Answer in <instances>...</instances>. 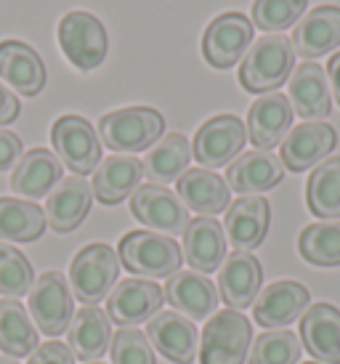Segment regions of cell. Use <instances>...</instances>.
<instances>
[{"label":"cell","mask_w":340,"mask_h":364,"mask_svg":"<svg viewBox=\"0 0 340 364\" xmlns=\"http://www.w3.org/2000/svg\"><path fill=\"white\" fill-rule=\"evenodd\" d=\"M309 304L311 295L303 284L292 279H280V282L266 284L258 293L253 304V316L266 330H285L287 324L306 314Z\"/></svg>","instance_id":"14"},{"label":"cell","mask_w":340,"mask_h":364,"mask_svg":"<svg viewBox=\"0 0 340 364\" xmlns=\"http://www.w3.org/2000/svg\"><path fill=\"white\" fill-rule=\"evenodd\" d=\"M292 104L285 93H263L255 99L248 112V139L255 149L269 152L277 144L285 141V136L290 133L292 125Z\"/></svg>","instance_id":"16"},{"label":"cell","mask_w":340,"mask_h":364,"mask_svg":"<svg viewBox=\"0 0 340 364\" xmlns=\"http://www.w3.org/2000/svg\"><path fill=\"white\" fill-rule=\"evenodd\" d=\"M120 261L122 266L141 277H173L184 263V253L176 240H170L168 234L154 232H128L120 240Z\"/></svg>","instance_id":"4"},{"label":"cell","mask_w":340,"mask_h":364,"mask_svg":"<svg viewBox=\"0 0 340 364\" xmlns=\"http://www.w3.org/2000/svg\"><path fill=\"white\" fill-rule=\"evenodd\" d=\"M306 205L317 218H340V157H327L311 171Z\"/></svg>","instance_id":"34"},{"label":"cell","mask_w":340,"mask_h":364,"mask_svg":"<svg viewBox=\"0 0 340 364\" xmlns=\"http://www.w3.org/2000/svg\"><path fill=\"white\" fill-rule=\"evenodd\" d=\"M290 104L306 122L330 117L332 99L327 72L317 61H303L290 75Z\"/></svg>","instance_id":"23"},{"label":"cell","mask_w":340,"mask_h":364,"mask_svg":"<svg viewBox=\"0 0 340 364\" xmlns=\"http://www.w3.org/2000/svg\"><path fill=\"white\" fill-rule=\"evenodd\" d=\"M117 274H120V258L110 245H85L70 266L72 295L80 304L96 306L112 293V287L117 282Z\"/></svg>","instance_id":"5"},{"label":"cell","mask_w":340,"mask_h":364,"mask_svg":"<svg viewBox=\"0 0 340 364\" xmlns=\"http://www.w3.org/2000/svg\"><path fill=\"white\" fill-rule=\"evenodd\" d=\"M0 364H19L14 356H0Z\"/></svg>","instance_id":"44"},{"label":"cell","mask_w":340,"mask_h":364,"mask_svg":"<svg viewBox=\"0 0 340 364\" xmlns=\"http://www.w3.org/2000/svg\"><path fill=\"white\" fill-rule=\"evenodd\" d=\"M46 213L35 203L0 197V240L11 242H35L46 232Z\"/></svg>","instance_id":"33"},{"label":"cell","mask_w":340,"mask_h":364,"mask_svg":"<svg viewBox=\"0 0 340 364\" xmlns=\"http://www.w3.org/2000/svg\"><path fill=\"white\" fill-rule=\"evenodd\" d=\"M300 341L317 362L340 364V309L311 304L300 319Z\"/></svg>","instance_id":"21"},{"label":"cell","mask_w":340,"mask_h":364,"mask_svg":"<svg viewBox=\"0 0 340 364\" xmlns=\"http://www.w3.org/2000/svg\"><path fill=\"white\" fill-rule=\"evenodd\" d=\"M147 338L173 364H191L197 359V327L191 324V319L176 311L154 314L147 324Z\"/></svg>","instance_id":"17"},{"label":"cell","mask_w":340,"mask_h":364,"mask_svg":"<svg viewBox=\"0 0 340 364\" xmlns=\"http://www.w3.org/2000/svg\"><path fill=\"white\" fill-rule=\"evenodd\" d=\"M41 346L38 327L30 311L16 298L0 301V351L9 356H30Z\"/></svg>","instance_id":"32"},{"label":"cell","mask_w":340,"mask_h":364,"mask_svg":"<svg viewBox=\"0 0 340 364\" xmlns=\"http://www.w3.org/2000/svg\"><path fill=\"white\" fill-rule=\"evenodd\" d=\"M253 346V324L242 311L223 309L205 324L200 364H245Z\"/></svg>","instance_id":"3"},{"label":"cell","mask_w":340,"mask_h":364,"mask_svg":"<svg viewBox=\"0 0 340 364\" xmlns=\"http://www.w3.org/2000/svg\"><path fill=\"white\" fill-rule=\"evenodd\" d=\"M112 343V319L99 306H83L72 316V324L67 330V346L80 362H93L107 354Z\"/></svg>","instance_id":"28"},{"label":"cell","mask_w":340,"mask_h":364,"mask_svg":"<svg viewBox=\"0 0 340 364\" xmlns=\"http://www.w3.org/2000/svg\"><path fill=\"white\" fill-rule=\"evenodd\" d=\"M0 80L21 96H38L46 88L48 72L38 51L21 41H0Z\"/></svg>","instance_id":"20"},{"label":"cell","mask_w":340,"mask_h":364,"mask_svg":"<svg viewBox=\"0 0 340 364\" xmlns=\"http://www.w3.org/2000/svg\"><path fill=\"white\" fill-rule=\"evenodd\" d=\"M110 348L112 364H157L149 338L133 327H122L120 333L112 338Z\"/></svg>","instance_id":"39"},{"label":"cell","mask_w":340,"mask_h":364,"mask_svg":"<svg viewBox=\"0 0 340 364\" xmlns=\"http://www.w3.org/2000/svg\"><path fill=\"white\" fill-rule=\"evenodd\" d=\"M226 258V234L213 215L191 218L186 232H184V261L189 263L194 272L211 274L221 269Z\"/></svg>","instance_id":"24"},{"label":"cell","mask_w":340,"mask_h":364,"mask_svg":"<svg viewBox=\"0 0 340 364\" xmlns=\"http://www.w3.org/2000/svg\"><path fill=\"white\" fill-rule=\"evenodd\" d=\"M335 144H338V133L332 125L322 120L303 122L285 136L280 160L287 171L303 173L309 171L311 165H319L322 160H327L335 149Z\"/></svg>","instance_id":"12"},{"label":"cell","mask_w":340,"mask_h":364,"mask_svg":"<svg viewBox=\"0 0 340 364\" xmlns=\"http://www.w3.org/2000/svg\"><path fill=\"white\" fill-rule=\"evenodd\" d=\"M303 343L292 330H266L255 338L248 354V364H298Z\"/></svg>","instance_id":"36"},{"label":"cell","mask_w":340,"mask_h":364,"mask_svg":"<svg viewBox=\"0 0 340 364\" xmlns=\"http://www.w3.org/2000/svg\"><path fill=\"white\" fill-rule=\"evenodd\" d=\"M130 213L136 221L168 234V237L184 234L189 226V213L179 200V194H173L170 189L157 186V183H144L130 194Z\"/></svg>","instance_id":"11"},{"label":"cell","mask_w":340,"mask_h":364,"mask_svg":"<svg viewBox=\"0 0 340 364\" xmlns=\"http://www.w3.org/2000/svg\"><path fill=\"white\" fill-rule=\"evenodd\" d=\"M327 75H330L332 96H335V102L340 104V53L330 56V67H327Z\"/></svg>","instance_id":"43"},{"label":"cell","mask_w":340,"mask_h":364,"mask_svg":"<svg viewBox=\"0 0 340 364\" xmlns=\"http://www.w3.org/2000/svg\"><path fill=\"white\" fill-rule=\"evenodd\" d=\"M59 46L75 70L90 72L107 59L110 35L90 11H70L59 21Z\"/></svg>","instance_id":"6"},{"label":"cell","mask_w":340,"mask_h":364,"mask_svg":"<svg viewBox=\"0 0 340 364\" xmlns=\"http://www.w3.org/2000/svg\"><path fill=\"white\" fill-rule=\"evenodd\" d=\"M248 141L245 122L237 114H218L202 125L194 141H191V154L202 168H223L234 162V157L242 152V146Z\"/></svg>","instance_id":"10"},{"label":"cell","mask_w":340,"mask_h":364,"mask_svg":"<svg viewBox=\"0 0 340 364\" xmlns=\"http://www.w3.org/2000/svg\"><path fill=\"white\" fill-rule=\"evenodd\" d=\"M306 364H322V362H306Z\"/></svg>","instance_id":"45"},{"label":"cell","mask_w":340,"mask_h":364,"mask_svg":"<svg viewBox=\"0 0 340 364\" xmlns=\"http://www.w3.org/2000/svg\"><path fill=\"white\" fill-rule=\"evenodd\" d=\"M165 301L189 319H205L218 306V287L197 272H176L165 282Z\"/></svg>","instance_id":"25"},{"label":"cell","mask_w":340,"mask_h":364,"mask_svg":"<svg viewBox=\"0 0 340 364\" xmlns=\"http://www.w3.org/2000/svg\"><path fill=\"white\" fill-rule=\"evenodd\" d=\"M191 160V144L186 136L181 133H165L160 141H154L149 146L147 157L141 160L144 173L149 176V181L160 183L179 181L186 173V165Z\"/></svg>","instance_id":"31"},{"label":"cell","mask_w":340,"mask_h":364,"mask_svg":"<svg viewBox=\"0 0 340 364\" xmlns=\"http://www.w3.org/2000/svg\"><path fill=\"white\" fill-rule=\"evenodd\" d=\"M253 43V21L240 11H226L208 24L202 35V56L216 70H229L248 53Z\"/></svg>","instance_id":"9"},{"label":"cell","mask_w":340,"mask_h":364,"mask_svg":"<svg viewBox=\"0 0 340 364\" xmlns=\"http://www.w3.org/2000/svg\"><path fill=\"white\" fill-rule=\"evenodd\" d=\"M144 178V165L133 154H112L107 160L99 162V168L93 171V197L104 205L122 203L128 194L139 189Z\"/></svg>","instance_id":"26"},{"label":"cell","mask_w":340,"mask_h":364,"mask_svg":"<svg viewBox=\"0 0 340 364\" xmlns=\"http://www.w3.org/2000/svg\"><path fill=\"white\" fill-rule=\"evenodd\" d=\"M51 141L59 154V160L70 168L75 176L96 171L101 162V139L96 136L93 125L80 114H64L51 128Z\"/></svg>","instance_id":"8"},{"label":"cell","mask_w":340,"mask_h":364,"mask_svg":"<svg viewBox=\"0 0 340 364\" xmlns=\"http://www.w3.org/2000/svg\"><path fill=\"white\" fill-rule=\"evenodd\" d=\"M271 223V208L269 203L258 194H245L234 205L226 208V221H223V234L237 250L250 253L253 247H258Z\"/></svg>","instance_id":"18"},{"label":"cell","mask_w":340,"mask_h":364,"mask_svg":"<svg viewBox=\"0 0 340 364\" xmlns=\"http://www.w3.org/2000/svg\"><path fill=\"white\" fill-rule=\"evenodd\" d=\"M260 282H263V269L253 253L234 250L221 263L218 295L234 311H242V309L255 304V298L260 293Z\"/></svg>","instance_id":"15"},{"label":"cell","mask_w":340,"mask_h":364,"mask_svg":"<svg viewBox=\"0 0 340 364\" xmlns=\"http://www.w3.org/2000/svg\"><path fill=\"white\" fill-rule=\"evenodd\" d=\"M30 314L32 322L43 335L56 338L64 330H70L75 316V295H72L70 279H64L59 272H43L30 287Z\"/></svg>","instance_id":"7"},{"label":"cell","mask_w":340,"mask_h":364,"mask_svg":"<svg viewBox=\"0 0 340 364\" xmlns=\"http://www.w3.org/2000/svg\"><path fill=\"white\" fill-rule=\"evenodd\" d=\"M165 117L152 107H125L99 120V139L112 152H144L162 139Z\"/></svg>","instance_id":"2"},{"label":"cell","mask_w":340,"mask_h":364,"mask_svg":"<svg viewBox=\"0 0 340 364\" xmlns=\"http://www.w3.org/2000/svg\"><path fill=\"white\" fill-rule=\"evenodd\" d=\"M298 250L314 266H340V221L309 223L298 237Z\"/></svg>","instance_id":"35"},{"label":"cell","mask_w":340,"mask_h":364,"mask_svg":"<svg viewBox=\"0 0 340 364\" xmlns=\"http://www.w3.org/2000/svg\"><path fill=\"white\" fill-rule=\"evenodd\" d=\"M295 67V48L285 35H263L242 56L240 85L248 93H274Z\"/></svg>","instance_id":"1"},{"label":"cell","mask_w":340,"mask_h":364,"mask_svg":"<svg viewBox=\"0 0 340 364\" xmlns=\"http://www.w3.org/2000/svg\"><path fill=\"white\" fill-rule=\"evenodd\" d=\"M165 295L149 279H125L112 287L107 295V316L120 327L149 322L154 314H160Z\"/></svg>","instance_id":"13"},{"label":"cell","mask_w":340,"mask_h":364,"mask_svg":"<svg viewBox=\"0 0 340 364\" xmlns=\"http://www.w3.org/2000/svg\"><path fill=\"white\" fill-rule=\"evenodd\" d=\"M282 176H285V165L277 154L253 149V152H245L234 162H229L226 183H229V189L240 194H258L274 189L282 181Z\"/></svg>","instance_id":"27"},{"label":"cell","mask_w":340,"mask_h":364,"mask_svg":"<svg viewBox=\"0 0 340 364\" xmlns=\"http://www.w3.org/2000/svg\"><path fill=\"white\" fill-rule=\"evenodd\" d=\"M306 14V0H255L253 21L263 32H282Z\"/></svg>","instance_id":"38"},{"label":"cell","mask_w":340,"mask_h":364,"mask_svg":"<svg viewBox=\"0 0 340 364\" xmlns=\"http://www.w3.org/2000/svg\"><path fill=\"white\" fill-rule=\"evenodd\" d=\"M27 364H75V354L70 351V346L59 343V341H51V343L38 346L30 354Z\"/></svg>","instance_id":"40"},{"label":"cell","mask_w":340,"mask_h":364,"mask_svg":"<svg viewBox=\"0 0 340 364\" xmlns=\"http://www.w3.org/2000/svg\"><path fill=\"white\" fill-rule=\"evenodd\" d=\"M61 181V160L48 149H30L21 154V160L14 168L11 176V189L27 197V200H38L51 194V189Z\"/></svg>","instance_id":"30"},{"label":"cell","mask_w":340,"mask_h":364,"mask_svg":"<svg viewBox=\"0 0 340 364\" xmlns=\"http://www.w3.org/2000/svg\"><path fill=\"white\" fill-rule=\"evenodd\" d=\"M93 205V189L83 176L61 178L46 200V221L53 232H75Z\"/></svg>","instance_id":"19"},{"label":"cell","mask_w":340,"mask_h":364,"mask_svg":"<svg viewBox=\"0 0 340 364\" xmlns=\"http://www.w3.org/2000/svg\"><path fill=\"white\" fill-rule=\"evenodd\" d=\"M19 117V99L16 93L0 82V125H11Z\"/></svg>","instance_id":"42"},{"label":"cell","mask_w":340,"mask_h":364,"mask_svg":"<svg viewBox=\"0 0 340 364\" xmlns=\"http://www.w3.org/2000/svg\"><path fill=\"white\" fill-rule=\"evenodd\" d=\"M340 46V9L338 6H319L303 14L298 27L292 32V48L306 61L317 56H327Z\"/></svg>","instance_id":"22"},{"label":"cell","mask_w":340,"mask_h":364,"mask_svg":"<svg viewBox=\"0 0 340 364\" xmlns=\"http://www.w3.org/2000/svg\"><path fill=\"white\" fill-rule=\"evenodd\" d=\"M21 160V139L11 131H0V173Z\"/></svg>","instance_id":"41"},{"label":"cell","mask_w":340,"mask_h":364,"mask_svg":"<svg viewBox=\"0 0 340 364\" xmlns=\"http://www.w3.org/2000/svg\"><path fill=\"white\" fill-rule=\"evenodd\" d=\"M176 183H179V200L184 203V208H191L200 215H218L229 208V183L208 168H191Z\"/></svg>","instance_id":"29"},{"label":"cell","mask_w":340,"mask_h":364,"mask_svg":"<svg viewBox=\"0 0 340 364\" xmlns=\"http://www.w3.org/2000/svg\"><path fill=\"white\" fill-rule=\"evenodd\" d=\"M32 282H35V272H32L30 258L19 247L0 242V295L21 298L30 293Z\"/></svg>","instance_id":"37"}]
</instances>
